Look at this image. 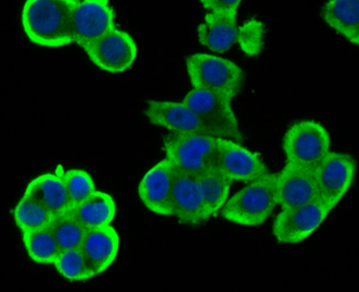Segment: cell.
<instances>
[{"mask_svg":"<svg viewBox=\"0 0 359 292\" xmlns=\"http://www.w3.org/2000/svg\"><path fill=\"white\" fill-rule=\"evenodd\" d=\"M276 207V174L269 172L228 199L221 214L228 222L255 227L265 223Z\"/></svg>","mask_w":359,"mask_h":292,"instance_id":"cell-2","label":"cell"},{"mask_svg":"<svg viewBox=\"0 0 359 292\" xmlns=\"http://www.w3.org/2000/svg\"><path fill=\"white\" fill-rule=\"evenodd\" d=\"M323 18L330 27L348 41L358 46V0H330L323 6Z\"/></svg>","mask_w":359,"mask_h":292,"instance_id":"cell-19","label":"cell"},{"mask_svg":"<svg viewBox=\"0 0 359 292\" xmlns=\"http://www.w3.org/2000/svg\"><path fill=\"white\" fill-rule=\"evenodd\" d=\"M71 31L74 43L86 50L115 26V14L106 0H72Z\"/></svg>","mask_w":359,"mask_h":292,"instance_id":"cell-7","label":"cell"},{"mask_svg":"<svg viewBox=\"0 0 359 292\" xmlns=\"http://www.w3.org/2000/svg\"><path fill=\"white\" fill-rule=\"evenodd\" d=\"M276 197L281 209H294L318 199L314 170L285 163L276 174Z\"/></svg>","mask_w":359,"mask_h":292,"instance_id":"cell-14","label":"cell"},{"mask_svg":"<svg viewBox=\"0 0 359 292\" xmlns=\"http://www.w3.org/2000/svg\"><path fill=\"white\" fill-rule=\"evenodd\" d=\"M50 227L61 251L76 249L83 244L86 229L69 210L55 216Z\"/></svg>","mask_w":359,"mask_h":292,"instance_id":"cell-24","label":"cell"},{"mask_svg":"<svg viewBox=\"0 0 359 292\" xmlns=\"http://www.w3.org/2000/svg\"><path fill=\"white\" fill-rule=\"evenodd\" d=\"M314 174L319 198L334 209L353 183L356 162L351 155L331 151Z\"/></svg>","mask_w":359,"mask_h":292,"instance_id":"cell-10","label":"cell"},{"mask_svg":"<svg viewBox=\"0 0 359 292\" xmlns=\"http://www.w3.org/2000/svg\"><path fill=\"white\" fill-rule=\"evenodd\" d=\"M69 211L88 230L112 225L117 207L111 195L97 190L83 202L71 207Z\"/></svg>","mask_w":359,"mask_h":292,"instance_id":"cell-20","label":"cell"},{"mask_svg":"<svg viewBox=\"0 0 359 292\" xmlns=\"http://www.w3.org/2000/svg\"><path fill=\"white\" fill-rule=\"evenodd\" d=\"M119 244L121 239L112 225L86 230L81 249L95 275H100L109 269L116 260Z\"/></svg>","mask_w":359,"mask_h":292,"instance_id":"cell-16","label":"cell"},{"mask_svg":"<svg viewBox=\"0 0 359 292\" xmlns=\"http://www.w3.org/2000/svg\"><path fill=\"white\" fill-rule=\"evenodd\" d=\"M172 216L180 223L196 225L210 218L198 176L175 169Z\"/></svg>","mask_w":359,"mask_h":292,"instance_id":"cell-11","label":"cell"},{"mask_svg":"<svg viewBox=\"0 0 359 292\" xmlns=\"http://www.w3.org/2000/svg\"><path fill=\"white\" fill-rule=\"evenodd\" d=\"M24 194L39 201L54 216L71 209L69 197L61 174H43L33 179Z\"/></svg>","mask_w":359,"mask_h":292,"instance_id":"cell-18","label":"cell"},{"mask_svg":"<svg viewBox=\"0 0 359 292\" xmlns=\"http://www.w3.org/2000/svg\"><path fill=\"white\" fill-rule=\"evenodd\" d=\"M216 167L233 183H250L270 172L260 155L233 141H226L221 148Z\"/></svg>","mask_w":359,"mask_h":292,"instance_id":"cell-15","label":"cell"},{"mask_svg":"<svg viewBox=\"0 0 359 292\" xmlns=\"http://www.w3.org/2000/svg\"><path fill=\"white\" fill-rule=\"evenodd\" d=\"M197 176L203 188L208 216H216L228 200L233 181L216 167H208Z\"/></svg>","mask_w":359,"mask_h":292,"instance_id":"cell-21","label":"cell"},{"mask_svg":"<svg viewBox=\"0 0 359 292\" xmlns=\"http://www.w3.org/2000/svg\"><path fill=\"white\" fill-rule=\"evenodd\" d=\"M283 150L285 163L316 170L331 152V137L318 121H297L283 137Z\"/></svg>","mask_w":359,"mask_h":292,"instance_id":"cell-5","label":"cell"},{"mask_svg":"<svg viewBox=\"0 0 359 292\" xmlns=\"http://www.w3.org/2000/svg\"><path fill=\"white\" fill-rule=\"evenodd\" d=\"M61 176L67 189L71 207L83 202L97 191L94 180L86 170H65L62 172Z\"/></svg>","mask_w":359,"mask_h":292,"instance_id":"cell-26","label":"cell"},{"mask_svg":"<svg viewBox=\"0 0 359 292\" xmlns=\"http://www.w3.org/2000/svg\"><path fill=\"white\" fill-rule=\"evenodd\" d=\"M237 15L207 13L197 27L201 46L214 53L229 50L237 41Z\"/></svg>","mask_w":359,"mask_h":292,"instance_id":"cell-17","label":"cell"},{"mask_svg":"<svg viewBox=\"0 0 359 292\" xmlns=\"http://www.w3.org/2000/svg\"><path fill=\"white\" fill-rule=\"evenodd\" d=\"M228 139L207 134H170L163 138V151L175 168L198 174L216 167L217 157Z\"/></svg>","mask_w":359,"mask_h":292,"instance_id":"cell-4","label":"cell"},{"mask_svg":"<svg viewBox=\"0 0 359 292\" xmlns=\"http://www.w3.org/2000/svg\"><path fill=\"white\" fill-rule=\"evenodd\" d=\"M83 50L97 68L111 74L126 72L138 56L136 41L118 28L113 29Z\"/></svg>","mask_w":359,"mask_h":292,"instance_id":"cell-9","label":"cell"},{"mask_svg":"<svg viewBox=\"0 0 359 292\" xmlns=\"http://www.w3.org/2000/svg\"><path fill=\"white\" fill-rule=\"evenodd\" d=\"M182 102L201 118L215 136L243 143V134H241L230 99L207 90L192 88Z\"/></svg>","mask_w":359,"mask_h":292,"instance_id":"cell-6","label":"cell"},{"mask_svg":"<svg viewBox=\"0 0 359 292\" xmlns=\"http://www.w3.org/2000/svg\"><path fill=\"white\" fill-rule=\"evenodd\" d=\"M13 218L20 231L28 232L50 225L55 216L39 201L23 194L13 209Z\"/></svg>","mask_w":359,"mask_h":292,"instance_id":"cell-23","label":"cell"},{"mask_svg":"<svg viewBox=\"0 0 359 292\" xmlns=\"http://www.w3.org/2000/svg\"><path fill=\"white\" fill-rule=\"evenodd\" d=\"M201 4L205 10L208 11V13L237 15L241 1L239 0H201Z\"/></svg>","mask_w":359,"mask_h":292,"instance_id":"cell-28","label":"cell"},{"mask_svg":"<svg viewBox=\"0 0 359 292\" xmlns=\"http://www.w3.org/2000/svg\"><path fill=\"white\" fill-rule=\"evenodd\" d=\"M145 116L153 125L165 128L172 134H207L215 136L214 132L183 102L179 103L151 99L146 106Z\"/></svg>","mask_w":359,"mask_h":292,"instance_id":"cell-13","label":"cell"},{"mask_svg":"<svg viewBox=\"0 0 359 292\" xmlns=\"http://www.w3.org/2000/svg\"><path fill=\"white\" fill-rule=\"evenodd\" d=\"M72 0H27L21 25L29 41L43 48H57L74 43L71 31Z\"/></svg>","mask_w":359,"mask_h":292,"instance_id":"cell-1","label":"cell"},{"mask_svg":"<svg viewBox=\"0 0 359 292\" xmlns=\"http://www.w3.org/2000/svg\"><path fill=\"white\" fill-rule=\"evenodd\" d=\"M54 265L69 281H86L96 277L81 247L60 251Z\"/></svg>","mask_w":359,"mask_h":292,"instance_id":"cell-25","label":"cell"},{"mask_svg":"<svg viewBox=\"0 0 359 292\" xmlns=\"http://www.w3.org/2000/svg\"><path fill=\"white\" fill-rule=\"evenodd\" d=\"M263 25L260 22L249 21L237 30V42L241 50L250 57L260 53L263 46Z\"/></svg>","mask_w":359,"mask_h":292,"instance_id":"cell-27","label":"cell"},{"mask_svg":"<svg viewBox=\"0 0 359 292\" xmlns=\"http://www.w3.org/2000/svg\"><path fill=\"white\" fill-rule=\"evenodd\" d=\"M22 240L29 258L41 265H54L61 249L50 225L33 231L22 232Z\"/></svg>","mask_w":359,"mask_h":292,"instance_id":"cell-22","label":"cell"},{"mask_svg":"<svg viewBox=\"0 0 359 292\" xmlns=\"http://www.w3.org/2000/svg\"><path fill=\"white\" fill-rule=\"evenodd\" d=\"M175 169L174 165L165 157L149 168L140 181V200L153 214L172 216V193Z\"/></svg>","mask_w":359,"mask_h":292,"instance_id":"cell-12","label":"cell"},{"mask_svg":"<svg viewBox=\"0 0 359 292\" xmlns=\"http://www.w3.org/2000/svg\"><path fill=\"white\" fill-rule=\"evenodd\" d=\"M332 210L320 198L290 209H281L273 223V235L279 243L294 244L312 235Z\"/></svg>","mask_w":359,"mask_h":292,"instance_id":"cell-8","label":"cell"},{"mask_svg":"<svg viewBox=\"0 0 359 292\" xmlns=\"http://www.w3.org/2000/svg\"><path fill=\"white\" fill-rule=\"evenodd\" d=\"M186 72L192 88L230 101L241 92L245 83V73L236 63L205 53H195L186 59Z\"/></svg>","mask_w":359,"mask_h":292,"instance_id":"cell-3","label":"cell"}]
</instances>
